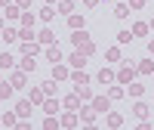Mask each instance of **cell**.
Wrapping results in <instances>:
<instances>
[{
	"mask_svg": "<svg viewBox=\"0 0 154 130\" xmlns=\"http://www.w3.org/2000/svg\"><path fill=\"white\" fill-rule=\"evenodd\" d=\"M136 74H139V71H136V65H133V62H123V65H120V71H117V84H133V81H136Z\"/></svg>",
	"mask_w": 154,
	"mask_h": 130,
	"instance_id": "6da1fadb",
	"label": "cell"
},
{
	"mask_svg": "<svg viewBox=\"0 0 154 130\" xmlns=\"http://www.w3.org/2000/svg\"><path fill=\"white\" fill-rule=\"evenodd\" d=\"M43 50H46V47L37 44V41H22V44H19V53H22V56H37V53H43Z\"/></svg>",
	"mask_w": 154,
	"mask_h": 130,
	"instance_id": "7a4b0ae2",
	"label": "cell"
},
{
	"mask_svg": "<svg viewBox=\"0 0 154 130\" xmlns=\"http://www.w3.org/2000/svg\"><path fill=\"white\" fill-rule=\"evenodd\" d=\"M9 84L16 87V90H25V87H28V71H22V68H12V74H9Z\"/></svg>",
	"mask_w": 154,
	"mask_h": 130,
	"instance_id": "3957f363",
	"label": "cell"
},
{
	"mask_svg": "<svg viewBox=\"0 0 154 130\" xmlns=\"http://www.w3.org/2000/svg\"><path fill=\"white\" fill-rule=\"evenodd\" d=\"M89 106H93L99 115H108V112H111V96H93V99H89Z\"/></svg>",
	"mask_w": 154,
	"mask_h": 130,
	"instance_id": "277c9868",
	"label": "cell"
},
{
	"mask_svg": "<svg viewBox=\"0 0 154 130\" xmlns=\"http://www.w3.org/2000/svg\"><path fill=\"white\" fill-rule=\"evenodd\" d=\"M43 112H46V115H59V112H62V99H59V96H46V99H43Z\"/></svg>",
	"mask_w": 154,
	"mask_h": 130,
	"instance_id": "5b68a950",
	"label": "cell"
},
{
	"mask_svg": "<svg viewBox=\"0 0 154 130\" xmlns=\"http://www.w3.org/2000/svg\"><path fill=\"white\" fill-rule=\"evenodd\" d=\"M31 112H34V102L31 99H19L16 102V115H19V118H31Z\"/></svg>",
	"mask_w": 154,
	"mask_h": 130,
	"instance_id": "8992f818",
	"label": "cell"
},
{
	"mask_svg": "<svg viewBox=\"0 0 154 130\" xmlns=\"http://www.w3.org/2000/svg\"><path fill=\"white\" fill-rule=\"evenodd\" d=\"M80 106H83V99L77 96V93H68L65 99H62V109H71V112H80Z\"/></svg>",
	"mask_w": 154,
	"mask_h": 130,
	"instance_id": "52a82bcc",
	"label": "cell"
},
{
	"mask_svg": "<svg viewBox=\"0 0 154 130\" xmlns=\"http://www.w3.org/2000/svg\"><path fill=\"white\" fill-rule=\"evenodd\" d=\"M16 68V56L9 53V50H3V53H0V71H12Z\"/></svg>",
	"mask_w": 154,
	"mask_h": 130,
	"instance_id": "ba28073f",
	"label": "cell"
},
{
	"mask_svg": "<svg viewBox=\"0 0 154 130\" xmlns=\"http://www.w3.org/2000/svg\"><path fill=\"white\" fill-rule=\"evenodd\" d=\"M53 77H56V81H68V77H71V68H68L65 62H56V65H53Z\"/></svg>",
	"mask_w": 154,
	"mask_h": 130,
	"instance_id": "9c48e42d",
	"label": "cell"
},
{
	"mask_svg": "<svg viewBox=\"0 0 154 130\" xmlns=\"http://www.w3.org/2000/svg\"><path fill=\"white\" fill-rule=\"evenodd\" d=\"M43 56H46L49 62H53V65H56V62H62V59H65V56H62V50H59V44H49V47L43 50Z\"/></svg>",
	"mask_w": 154,
	"mask_h": 130,
	"instance_id": "30bf717a",
	"label": "cell"
},
{
	"mask_svg": "<svg viewBox=\"0 0 154 130\" xmlns=\"http://www.w3.org/2000/svg\"><path fill=\"white\" fill-rule=\"evenodd\" d=\"M77 121H80V115H77V112H71V109L59 118V124H62V127H68V130H71V127H77Z\"/></svg>",
	"mask_w": 154,
	"mask_h": 130,
	"instance_id": "8fae6325",
	"label": "cell"
},
{
	"mask_svg": "<svg viewBox=\"0 0 154 130\" xmlns=\"http://www.w3.org/2000/svg\"><path fill=\"white\" fill-rule=\"evenodd\" d=\"M37 44H43V47L56 44V31H53V28H43V31H37Z\"/></svg>",
	"mask_w": 154,
	"mask_h": 130,
	"instance_id": "7c38bea8",
	"label": "cell"
},
{
	"mask_svg": "<svg viewBox=\"0 0 154 130\" xmlns=\"http://www.w3.org/2000/svg\"><path fill=\"white\" fill-rule=\"evenodd\" d=\"M77 115H80V121H83V124H96V115H99V112H96L93 106H89V109L80 106V112H77Z\"/></svg>",
	"mask_w": 154,
	"mask_h": 130,
	"instance_id": "4fadbf2b",
	"label": "cell"
},
{
	"mask_svg": "<svg viewBox=\"0 0 154 130\" xmlns=\"http://www.w3.org/2000/svg\"><path fill=\"white\" fill-rule=\"evenodd\" d=\"M65 19H68V28H71V31H80L83 25H86V22H83V16H77V12H68Z\"/></svg>",
	"mask_w": 154,
	"mask_h": 130,
	"instance_id": "5bb4252c",
	"label": "cell"
},
{
	"mask_svg": "<svg viewBox=\"0 0 154 130\" xmlns=\"http://www.w3.org/2000/svg\"><path fill=\"white\" fill-rule=\"evenodd\" d=\"M68 62H71V68H83V65H86V56H83V53H80V50H77V47H74V53L68 56Z\"/></svg>",
	"mask_w": 154,
	"mask_h": 130,
	"instance_id": "9a60e30c",
	"label": "cell"
},
{
	"mask_svg": "<svg viewBox=\"0 0 154 130\" xmlns=\"http://www.w3.org/2000/svg\"><path fill=\"white\" fill-rule=\"evenodd\" d=\"M105 124H108L111 130H117V127H123V115H120V112H108V118H105Z\"/></svg>",
	"mask_w": 154,
	"mask_h": 130,
	"instance_id": "2e32d148",
	"label": "cell"
},
{
	"mask_svg": "<svg viewBox=\"0 0 154 130\" xmlns=\"http://www.w3.org/2000/svg\"><path fill=\"white\" fill-rule=\"evenodd\" d=\"M19 22H22V28H34V22H37V16L31 9H22V16H19Z\"/></svg>",
	"mask_w": 154,
	"mask_h": 130,
	"instance_id": "e0dca14e",
	"label": "cell"
},
{
	"mask_svg": "<svg viewBox=\"0 0 154 130\" xmlns=\"http://www.w3.org/2000/svg\"><path fill=\"white\" fill-rule=\"evenodd\" d=\"M96 81H99V84H114V81H117V74H114L111 68H102V71H99V77H96Z\"/></svg>",
	"mask_w": 154,
	"mask_h": 130,
	"instance_id": "ac0fdd59",
	"label": "cell"
},
{
	"mask_svg": "<svg viewBox=\"0 0 154 130\" xmlns=\"http://www.w3.org/2000/svg\"><path fill=\"white\" fill-rule=\"evenodd\" d=\"M34 106H43V99H46V93H43V87H31V96H28Z\"/></svg>",
	"mask_w": 154,
	"mask_h": 130,
	"instance_id": "d6986e66",
	"label": "cell"
},
{
	"mask_svg": "<svg viewBox=\"0 0 154 130\" xmlns=\"http://www.w3.org/2000/svg\"><path fill=\"white\" fill-rule=\"evenodd\" d=\"M0 37H3L6 44H16V41H19V28H9V25H6V28L0 31Z\"/></svg>",
	"mask_w": 154,
	"mask_h": 130,
	"instance_id": "ffe728a7",
	"label": "cell"
},
{
	"mask_svg": "<svg viewBox=\"0 0 154 130\" xmlns=\"http://www.w3.org/2000/svg\"><path fill=\"white\" fill-rule=\"evenodd\" d=\"M3 16H6V19H19V16H22V6H19V3H6V6H3Z\"/></svg>",
	"mask_w": 154,
	"mask_h": 130,
	"instance_id": "44dd1931",
	"label": "cell"
},
{
	"mask_svg": "<svg viewBox=\"0 0 154 130\" xmlns=\"http://www.w3.org/2000/svg\"><path fill=\"white\" fill-rule=\"evenodd\" d=\"M148 31H151L148 22H136V25H133V37H148Z\"/></svg>",
	"mask_w": 154,
	"mask_h": 130,
	"instance_id": "7402d4cb",
	"label": "cell"
},
{
	"mask_svg": "<svg viewBox=\"0 0 154 130\" xmlns=\"http://www.w3.org/2000/svg\"><path fill=\"white\" fill-rule=\"evenodd\" d=\"M86 41H89V34H86V28H80V31H74V34H71V44H74V47H83Z\"/></svg>",
	"mask_w": 154,
	"mask_h": 130,
	"instance_id": "603a6c76",
	"label": "cell"
},
{
	"mask_svg": "<svg viewBox=\"0 0 154 130\" xmlns=\"http://www.w3.org/2000/svg\"><path fill=\"white\" fill-rule=\"evenodd\" d=\"M56 12H59V9H53V3H46V6H40V12H37V16H40L43 22H53Z\"/></svg>",
	"mask_w": 154,
	"mask_h": 130,
	"instance_id": "cb8c5ba5",
	"label": "cell"
},
{
	"mask_svg": "<svg viewBox=\"0 0 154 130\" xmlns=\"http://www.w3.org/2000/svg\"><path fill=\"white\" fill-rule=\"evenodd\" d=\"M148 112H151V109L145 106V102H136V106H133V115H136L139 121H145V118H148Z\"/></svg>",
	"mask_w": 154,
	"mask_h": 130,
	"instance_id": "d4e9b609",
	"label": "cell"
},
{
	"mask_svg": "<svg viewBox=\"0 0 154 130\" xmlns=\"http://www.w3.org/2000/svg\"><path fill=\"white\" fill-rule=\"evenodd\" d=\"M74 93L80 96L83 102H89V99H93V90H89V84H80V87H74Z\"/></svg>",
	"mask_w": 154,
	"mask_h": 130,
	"instance_id": "484cf974",
	"label": "cell"
},
{
	"mask_svg": "<svg viewBox=\"0 0 154 130\" xmlns=\"http://www.w3.org/2000/svg\"><path fill=\"white\" fill-rule=\"evenodd\" d=\"M19 68H22V71H28V74H31V71L37 68V62H34V56H22V62H19Z\"/></svg>",
	"mask_w": 154,
	"mask_h": 130,
	"instance_id": "4316f807",
	"label": "cell"
},
{
	"mask_svg": "<svg viewBox=\"0 0 154 130\" xmlns=\"http://www.w3.org/2000/svg\"><path fill=\"white\" fill-rule=\"evenodd\" d=\"M0 121H3V127H19V115H16V112H3V118H0Z\"/></svg>",
	"mask_w": 154,
	"mask_h": 130,
	"instance_id": "83f0119b",
	"label": "cell"
},
{
	"mask_svg": "<svg viewBox=\"0 0 154 130\" xmlns=\"http://www.w3.org/2000/svg\"><path fill=\"white\" fill-rule=\"evenodd\" d=\"M105 62H111V65H117V62H123V59H120V47H111L108 53H105Z\"/></svg>",
	"mask_w": 154,
	"mask_h": 130,
	"instance_id": "f1b7e54d",
	"label": "cell"
},
{
	"mask_svg": "<svg viewBox=\"0 0 154 130\" xmlns=\"http://www.w3.org/2000/svg\"><path fill=\"white\" fill-rule=\"evenodd\" d=\"M136 71H139V74H154V62H151V59H142V62L136 65Z\"/></svg>",
	"mask_w": 154,
	"mask_h": 130,
	"instance_id": "f546056e",
	"label": "cell"
},
{
	"mask_svg": "<svg viewBox=\"0 0 154 130\" xmlns=\"http://www.w3.org/2000/svg\"><path fill=\"white\" fill-rule=\"evenodd\" d=\"M12 93H16V87H12L9 81H0V99H9Z\"/></svg>",
	"mask_w": 154,
	"mask_h": 130,
	"instance_id": "4dcf8cb0",
	"label": "cell"
},
{
	"mask_svg": "<svg viewBox=\"0 0 154 130\" xmlns=\"http://www.w3.org/2000/svg\"><path fill=\"white\" fill-rule=\"evenodd\" d=\"M77 50H80V53H83V56H86V59H89V56H96V50H99V47H96V44H93V41H86V44H83V47H77Z\"/></svg>",
	"mask_w": 154,
	"mask_h": 130,
	"instance_id": "1f68e13d",
	"label": "cell"
},
{
	"mask_svg": "<svg viewBox=\"0 0 154 130\" xmlns=\"http://www.w3.org/2000/svg\"><path fill=\"white\" fill-rule=\"evenodd\" d=\"M114 16H117V19H126V16H130V3H117V6H114Z\"/></svg>",
	"mask_w": 154,
	"mask_h": 130,
	"instance_id": "d6a6232c",
	"label": "cell"
},
{
	"mask_svg": "<svg viewBox=\"0 0 154 130\" xmlns=\"http://www.w3.org/2000/svg\"><path fill=\"white\" fill-rule=\"evenodd\" d=\"M59 12H62V16L74 12V0H59Z\"/></svg>",
	"mask_w": 154,
	"mask_h": 130,
	"instance_id": "836d02e7",
	"label": "cell"
},
{
	"mask_svg": "<svg viewBox=\"0 0 154 130\" xmlns=\"http://www.w3.org/2000/svg\"><path fill=\"white\" fill-rule=\"evenodd\" d=\"M62 124L56 121V115H46V121H43V130H59Z\"/></svg>",
	"mask_w": 154,
	"mask_h": 130,
	"instance_id": "e575fe53",
	"label": "cell"
},
{
	"mask_svg": "<svg viewBox=\"0 0 154 130\" xmlns=\"http://www.w3.org/2000/svg\"><path fill=\"white\" fill-rule=\"evenodd\" d=\"M43 93H46V96H56V77L43 81Z\"/></svg>",
	"mask_w": 154,
	"mask_h": 130,
	"instance_id": "d590c367",
	"label": "cell"
},
{
	"mask_svg": "<svg viewBox=\"0 0 154 130\" xmlns=\"http://www.w3.org/2000/svg\"><path fill=\"white\" fill-rule=\"evenodd\" d=\"M34 28H19V41H34Z\"/></svg>",
	"mask_w": 154,
	"mask_h": 130,
	"instance_id": "8d00e7d4",
	"label": "cell"
},
{
	"mask_svg": "<svg viewBox=\"0 0 154 130\" xmlns=\"http://www.w3.org/2000/svg\"><path fill=\"white\" fill-rule=\"evenodd\" d=\"M142 93H145V84H136V81H133V84H130V96H136V99H139Z\"/></svg>",
	"mask_w": 154,
	"mask_h": 130,
	"instance_id": "74e56055",
	"label": "cell"
},
{
	"mask_svg": "<svg viewBox=\"0 0 154 130\" xmlns=\"http://www.w3.org/2000/svg\"><path fill=\"white\" fill-rule=\"evenodd\" d=\"M133 41V31H117V44H130Z\"/></svg>",
	"mask_w": 154,
	"mask_h": 130,
	"instance_id": "f35d334b",
	"label": "cell"
},
{
	"mask_svg": "<svg viewBox=\"0 0 154 130\" xmlns=\"http://www.w3.org/2000/svg\"><path fill=\"white\" fill-rule=\"evenodd\" d=\"M108 96H111V99H120V96H123V87H108Z\"/></svg>",
	"mask_w": 154,
	"mask_h": 130,
	"instance_id": "ab89813d",
	"label": "cell"
},
{
	"mask_svg": "<svg viewBox=\"0 0 154 130\" xmlns=\"http://www.w3.org/2000/svg\"><path fill=\"white\" fill-rule=\"evenodd\" d=\"M126 3H130V9H142V6H145V0H126Z\"/></svg>",
	"mask_w": 154,
	"mask_h": 130,
	"instance_id": "60d3db41",
	"label": "cell"
},
{
	"mask_svg": "<svg viewBox=\"0 0 154 130\" xmlns=\"http://www.w3.org/2000/svg\"><path fill=\"white\" fill-rule=\"evenodd\" d=\"M12 3H19L22 9H28V6H31V0H12Z\"/></svg>",
	"mask_w": 154,
	"mask_h": 130,
	"instance_id": "b9f144b4",
	"label": "cell"
},
{
	"mask_svg": "<svg viewBox=\"0 0 154 130\" xmlns=\"http://www.w3.org/2000/svg\"><path fill=\"white\" fill-rule=\"evenodd\" d=\"M83 6H99V0H83Z\"/></svg>",
	"mask_w": 154,
	"mask_h": 130,
	"instance_id": "7bdbcfd3",
	"label": "cell"
},
{
	"mask_svg": "<svg viewBox=\"0 0 154 130\" xmlns=\"http://www.w3.org/2000/svg\"><path fill=\"white\" fill-rule=\"evenodd\" d=\"M148 53L154 56V37H151V41H148Z\"/></svg>",
	"mask_w": 154,
	"mask_h": 130,
	"instance_id": "ee69618b",
	"label": "cell"
},
{
	"mask_svg": "<svg viewBox=\"0 0 154 130\" xmlns=\"http://www.w3.org/2000/svg\"><path fill=\"white\" fill-rule=\"evenodd\" d=\"M3 28H6V25H3V16H0V31H3Z\"/></svg>",
	"mask_w": 154,
	"mask_h": 130,
	"instance_id": "f6af8a7d",
	"label": "cell"
},
{
	"mask_svg": "<svg viewBox=\"0 0 154 130\" xmlns=\"http://www.w3.org/2000/svg\"><path fill=\"white\" fill-rule=\"evenodd\" d=\"M0 3H3V6H6V3H12V0H0Z\"/></svg>",
	"mask_w": 154,
	"mask_h": 130,
	"instance_id": "bcb514c9",
	"label": "cell"
},
{
	"mask_svg": "<svg viewBox=\"0 0 154 130\" xmlns=\"http://www.w3.org/2000/svg\"><path fill=\"white\" fill-rule=\"evenodd\" d=\"M148 25H151V31H154V19H151V22H148Z\"/></svg>",
	"mask_w": 154,
	"mask_h": 130,
	"instance_id": "7dc6e473",
	"label": "cell"
},
{
	"mask_svg": "<svg viewBox=\"0 0 154 130\" xmlns=\"http://www.w3.org/2000/svg\"><path fill=\"white\" fill-rule=\"evenodd\" d=\"M46 3H59V0H46Z\"/></svg>",
	"mask_w": 154,
	"mask_h": 130,
	"instance_id": "c3c4849f",
	"label": "cell"
},
{
	"mask_svg": "<svg viewBox=\"0 0 154 130\" xmlns=\"http://www.w3.org/2000/svg\"><path fill=\"white\" fill-rule=\"evenodd\" d=\"M0 127H3V121H0Z\"/></svg>",
	"mask_w": 154,
	"mask_h": 130,
	"instance_id": "681fc988",
	"label": "cell"
},
{
	"mask_svg": "<svg viewBox=\"0 0 154 130\" xmlns=\"http://www.w3.org/2000/svg\"><path fill=\"white\" fill-rule=\"evenodd\" d=\"M0 9H3V3H0Z\"/></svg>",
	"mask_w": 154,
	"mask_h": 130,
	"instance_id": "f907efd6",
	"label": "cell"
},
{
	"mask_svg": "<svg viewBox=\"0 0 154 130\" xmlns=\"http://www.w3.org/2000/svg\"><path fill=\"white\" fill-rule=\"evenodd\" d=\"M0 81H3V77H0Z\"/></svg>",
	"mask_w": 154,
	"mask_h": 130,
	"instance_id": "816d5d0a",
	"label": "cell"
}]
</instances>
